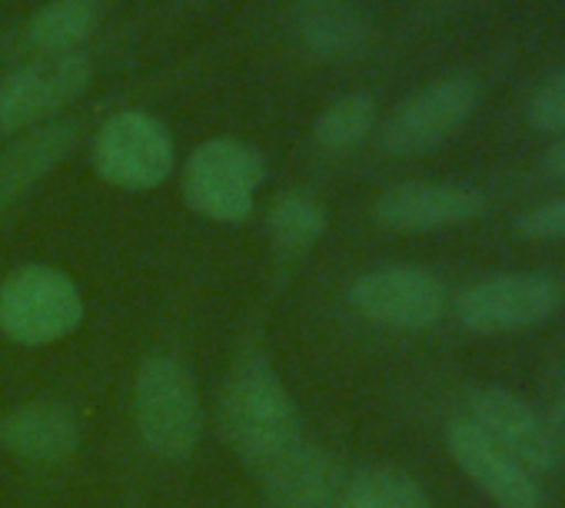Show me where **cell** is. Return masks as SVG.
Masks as SVG:
<instances>
[{"instance_id": "cell-1", "label": "cell", "mask_w": 565, "mask_h": 508, "mask_svg": "<svg viewBox=\"0 0 565 508\" xmlns=\"http://www.w3.org/2000/svg\"><path fill=\"white\" fill-rule=\"evenodd\" d=\"M223 425L239 458L263 472L300 445L297 406L263 359H249L233 372L223 399Z\"/></svg>"}, {"instance_id": "cell-2", "label": "cell", "mask_w": 565, "mask_h": 508, "mask_svg": "<svg viewBox=\"0 0 565 508\" xmlns=\"http://www.w3.org/2000/svg\"><path fill=\"white\" fill-rule=\"evenodd\" d=\"M134 415L147 448L160 458H186L203 432V409L193 376L173 356H150L134 386Z\"/></svg>"}, {"instance_id": "cell-3", "label": "cell", "mask_w": 565, "mask_h": 508, "mask_svg": "<svg viewBox=\"0 0 565 508\" xmlns=\"http://www.w3.org/2000/svg\"><path fill=\"white\" fill-rule=\"evenodd\" d=\"M565 306V283L548 273H492L456 296V320L476 336H509L545 326Z\"/></svg>"}, {"instance_id": "cell-4", "label": "cell", "mask_w": 565, "mask_h": 508, "mask_svg": "<svg viewBox=\"0 0 565 508\" xmlns=\"http://www.w3.org/2000/svg\"><path fill=\"white\" fill-rule=\"evenodd\" d=\"M266 180V163L256 147L236 137H216L193 150L183 173V196L193 213L213 223H243Z\"/></svg>"}, {"instance_id": "cell-5", "label": "cell", "mask_w": 565, "mask_h": 508, "mask_svg": "<svg viewBox=\"0 0 565 508\" xmlns=\"http://www.w3.org/2000/svg\"><path fill=\"white\" fill-rule=\"evenodd\" d=\"M482 104L472 74H446L413 90L383 123L380 143L390 156H419L456 137Z\"/></svg>"}, {"instance_id": "cell-6", "label": "cell", "mask_w": 565, "mask_h": 508, "mask_svg": "<svg viewBox=\"0 0 565 508\" xmlns=\"http://www.w3.org/2000/svg\"><path fill=\"white\" fill-rule=\"evenodd\" d=\"M84 320L74 280L54 267H21L0 287V329L21 346H51Z\"/></svg>"}, {"instance_id": "cell-7", "label": "cell", "mask_w": 565, "mask_h": 508, "mask_svg": "<svg viewBox=\"0 0 565 508\" xmlns=\"http://www.w3.org/2000/svg\"><path fill=\"white\" fill-rule=\"evenodd\" d=\"M94 77V64L84 51L38 54L0 80V133H28L51 123L67 104H74Z\"/></svg>"}, {"instance_id": "cell-8", "label": "cell", "mask_w": 565, "mask_h": 508, "mask_svg": "<svg viewBox=\"0 0 565 508\" xmlns=\"http://www.w3.org/2000/svg\"><path fill=\"white\" fill-rule=\"evenodd\" d=\"M350 303L363 320L383 329L423 333L446 316L449 293L436 273L409 263H393L363 273L350 287Z\"/></svg>"}, {"instance_id": "cell-9", "label": "cell", "mask_w": 565, "mask_h": 508, "mask_svg": "<svg viewBox=\"0 0 565 508\" xmlns=\"http://www.w3.org/2000/svg\"><path fill=\"white\" fill-rule=\"evenodd\" d=\"M94 166L110 186L153 190L173 170V137L143 110H120L94 137Z\"/></svg>"}, {"instance_id": "cell-10", "label": "cell", "mask_w": 565, "mask_h": 508, "mask_svg": "<svg viewBox=\"0 0 565 508\" xmlns=\"http://www.w3.org/2000/svg\"><path fill=\"white\" fill-rule=\"evenodd\" d=\"M459 415L532 475L542 478L558 465V445L548 415H542L515 392L499 386L476 389L469 392Z\"/></svg>"}, {"instance_id": "cell-11", "label": "cell", "mask_w": 565, "mask_h": 508, "mask_svg": "<svg viewBox=\"0 0 565 508\" xmlns=\"http://www.w3.org/2000/svg\"><path fill=\"white\" fill-rule=\"evenodd\" d=\"M446 445L462 475L495 505V508H542V478L522 468L512 455L492 445L479 429L456 415L446 429Z\"/></svg>"}, {"instance_id": "cell-12", "label": "cell", "mask_w": 565, "mask_h": 508, "mask_svg": "<svg viewBox=\"0 0 565 508\" xmlns=\"http://www.w3.org/2000/svg\"><path fill=\"white\" fill-rule=\"evenodd\" d=\"M373 213L396 233H436L479 219L486 196L466 183H399L376 199Z\"/></svg>"}, {"instance_id": "cell-13", "label": "cell", "mask_w": 565, "mask_h": 508, "mask_svg": "<svg viewBox=\"0 0 565 508\" xmlns=\"http://www.w3.org/2000/svg\"><path fill=\"white\" fill-rule=\"evenodd\" d=\"M294 37L317 61H353L373 41L360 0H297Z\"/></svg>"}, {"instance_id": "cell-14", "label": "cell", "mask_w": 565, "mask_h": 508, "mask_svg": "<svg viewBox=\"0 0 565 508\" xmlns=\"http://www.w3.org/2000/svg\"><path fill=\"white\" fill-rule=\"evenodd\" d=\"M343 485L340 462L303 442L266 468L269 508H337Z\"/></svg>"}, {"instance_id": "cell-15", "label": "cell", "mask_w": 565, "mask_h": 508, "mask_svg": "<svg viewBox=\"0 0 565 508\" xmlns=\"http://www.w3.org/2000/svg\"><path fill=\"white\" fill-rule=\"evenodd\" d=\"M0 442L14 455L34 462H61L77 448L81 429L67 409L51 402H34L4 415V422H0Z\"/></svg>"}, {"instance_id": "cell-16", "label": "cell", "mask_w": 565, "mask_h": 508, "mask_svg": "<svg viewBox=\"0 0 565 508\" xmlns=\"http://www.w3.org/2000/svg\"><path fill=\"white\" fill-rule=\"evenodd\" d=\"M77 143L74 123H44L28 130L14 147L0 153V203L18 199L28 186L61 166Z\"/></svg>"}, {"instance_id": "cell-17", "label": "cell", "mask_w": 565, "mask_h": 508, "mask_svg": "<svg viewBox=\"0 0 565 508\" xmlns=\"http://www.w3.org/2000/svg\"><path fill=\"white\" fill-rule=\"evenodd\" d=\"M100 0H47L28 21V41L38 54L81 51L100 28Z\"/></svg>"}, {"instance_id": "cell-18", "label": "cell", "mask_w": 565, "mask_h": 508, "mask_svg": "<svg viewBox=\"0 0 565 508\" xmlns=\"http://www.w3.org/2000/svg\"><path fill=\"white\" fill-rule=\"evenodd\" d=\"M327 233V209L307 193H282L269 209V236L279 252L300 257L313 249Z\"/></svg>"}, {"instance_id": "cell-19", "label": "cell", "mask_w": 565, "mask_h": 508, "mask_svg": "<svg viewBox=\"0 0 565 508\" xmlns=\"http://www.w3.org/2000/svg\"><path fill=\"white\" fill-rule=\"evenodd\" d=\"M337 508H433L423 485L399 468H366L343 485Z\"/></svg>"}, {"instance_id": "cell-20", "label": "cell", "mask_w": 565, "mask_h": 508, "mask_svg": "<svg viewBox=\"0 0 565 508\" xmlns=\"http://www.w3.org/2000/svg\"><path fill=\"white\" fill-rule=\"evenodd\" d=\"M376 127V100L363 90L333 100L313 123V137L330 153L356 150Z\"/></svg>"}, {"instance_id": "cell-21", "label": "cell", "mask_w": 565, "mask_h": 508, "mask_svg": "<svg viewBox=\"0 0 565 508\" xmlns=\"http://www.w3.org/2000/svg\"><path fill=\"white\" fill-rule=\"evenodd\" d=\"M525 123L542 137H565V67L539 80L525 100Z\"/></svg>"}, {"instance_id": "cell-22", "label": "cell", "mask_w": 565, "mask_h": 508, "mask_svg": "<svg viewBox=\"0 0 565 508\" xmlns=\"http://www.w3.org/2000/svg\"><path fill=\"white\" fill-rule=\"evenodd\" d=\"M515 233L532 242H565V196L542 199L519 213Z\"/></svg>"}, {"instance_id": "cell-23", "label": "cell", "mask_w": 565, "mask_h": 508, "mask_svg": "<svg viewBox=\"0 0 565 508\" xmlns=\"http://www.w3.org/2000/svg\"><path fill=\"white\" fill-rule=\"evenodd\" d=\"M552 432H555V445H558V462H565V379L555 386V399H552Z\"/></svg>"}, {"instance_id": "cell-24", "label": "cell", "mask_w": 565, "mask_h": 508, "mask_svg": "<svg viewBox=\"0 0 565 508\" xmlns=\"http://www.w3.org/2000/svg\"><path fill=\"white\" fill-rule=\"evenodd\" d=\"M542 170L552 176V180H565V137L552 140L545 156H542Z\"/></svg>"}]
</instances>
